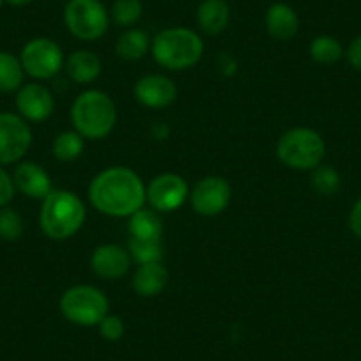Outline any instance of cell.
Returning <instances> with one entry per match:
<instances>
[{"mask_svg":"<svg viewBox=\"0 0 361 361\" xmlns=\"http://www.w3.org/2000/svg\"><path fill=\"white\" fill-rule=\"evenodd\" d=\"M89 202L105 216L130 218L147 202L144 180L130 166H109L90 180Z\"/></svg>","mask_w":361,"mask_h":361,"instance_id":"6da1fadb","label":"cell"},{"mask_svg":"<svg viewBox=\"0 0 361 361\" xmlns=\"http://www.w3.org/2000/svg\"><path fill=\"white\" fill-rule=\"evenodd\" d=\"M151 54L161 68L169 71H186L202 59L204 41L188 27H169L152 37Z\"/></svg>","mask_w":361,"mask_h":361,"instance_id":"7a4b0ae2","label":"cell"},{"mask_svg":"<svg viewBox=\"0 0 361 361\" xmlns=\"http://www.w3.org/2000/svg\"><path fill=\"white\" fill-rule=\"evenodd\" d=\"M41 202H43L39 211L41 231L54 241H66L73 238L85 224V204L75 192L51 190L50 195Z\"/></svg>","mask_w":361,"mask_h":361,"instance_id":"3957f363","label":"cell"},{"mask_svg":"<svg viewBox=\"0 0 361 361\" xmlns=\"http://www.w3.org/2000/svg\"><path fill=\"white\" fill-rule=\"evenodd\" d=\"M71 123L85 140H103L117 124L116 103L105 90H83L73 102Z\"/></svg>","mask_w":361,"mask_h":361,"instance_id":"277c9868","label":"cell"},{"mask_svg":"<svg viewBox=\"0 0 361 361\" xmlns=\"http://www.w3.org/2000/svg\"><path fill=\"white\" fill-rule=\"evenodd\" d=\"M326 156V142L319 131L298 126L286 131L276 142V158L293 170L317 169Z\"/></svg>","mask_w":361,"mask_h":361,"instance_id":"5b68a950","label":"cell"},{"mask_svg":"<svg viewBox=\"0 0 361 361\" xmlns=\"http://www.w3.org/2000/svg\"><path fill=\"white\" fill-rule=\"evenodd\" d=\"M62 317L75 326L94 328L110 314V301L103 290L92 286H73L59 301Z\"/></svg>","mask_w":361,"mask_h":361,"instance_id":"8992f818","label":"cell"},{"mask_svg":"<svg viewBox=\"0 0 361 361\" xmlns=\"http://www.w3.org/2000/svg\"><path fill=\"white\" fill-rule=\"evenodd\" d=\"M62 18L68 32L87 43L102 39L110 25V13L102 0H68Z\"/></svg>","mask_w":361,"mask_h":361,"instance_id":"52a82bcc","label":"cell"},{"mask_svg":"<svg viewBox=\"0 0 361 361\" xmlns=\"http://www.w3.org/2000/svg\"><path fill=\"white\" fill-rule=\"evenodd\" d=\"M20 62L25 75L36 82L51 80L64 69V51L50 37H34L23 44Z\"/></svg>","mask_w":361,"mask_h":361,"instance_id":"ba28073f","label":"cell"},{"mask_svg":"<svg viewBox=\"0 0 361 361\" xmlns=\"http://www.w3.org/2000/svg\"><path fill=\"white\" fill-rule=\"evenodd\" d=\"M30 145V124L15 112H0V166L22 161Z\"/></svg>","mask_w":361,"mask_h":361,"instance_id":"9c48e42d","label":"cell"},{"mask_svg":"<svg viewBox=\"0 0 361 361\" xmlns=\"http://www.w3.org/2000/svg\"><path fill=\"white\" fill-rule=\"evenodd\" d=\"M188 199V183L179 173H159L145 186V200L156 213H173Z\"/></svg>","mask_w":361,"mask_h":361,"instance_id":"30bf717a","label":"cell"},{"mask_svg":"<svg viewBox=\"0 0 361 361\" xmlns=\"http://www.w3.org/2000/svg\"><path fill=\"white\" fill-rule=\"evenodd\" d=\"M232 199V188L228 180L220 176L202 177L190 192V202L199 216H218L228 207Z\"/></svg>","mask_w":361,"mask_h":361,"instance_id":"8fae6325","label":"cell"},{"mask_svg":"<svg viewBox=\"0 0 361 361\" xmlns=\"http://www.w3.org/2000/svg\"><path fill=\"white\" fill-rule=\"evenodd\" d=\"M16 110L27 123H43L50 119L55 110L51 90L39 82L23 83L16 92Z\"/></svg>","mask_w":361,"mask_h":361,"instance_id":"7c38bea8","label":"cell"},{"mask_svg":"<svg viewBox=\"0 0 361 361\" xmlns=\"http://www.w3.org/2000/svg\"><path fill=\"white\" fill-rule=\"evenodd\" d=\"M130 250L116 243H106L98 246L90 253L89 266L96 276L105 280H119L131 267Z\"/></svg>","mask_w":361,"mask_h":361,"instance_id":"4fadbf2b","label":"cell"},{"mask_svg":"<svg viewBox=\"0 0 361 361\" xmlns=\"http://www.w3.org/2000/svg\"><path fill=\"white\" fill-rule=\"evenodd\" d=\"M133 96L145 109L161 110L177 99V85L165 75H145L135 83Z\"/></svg>","mask_w":361,"mask_h":361,"instance_id":"5bb4252c","label":"cell"},{"mask_svg":"<svg viewBox=\"0 0 361 361\" xmlns=\"http://www.w3.org/2000/svg\"><path fill=\"white\" fill-rule=\"evenodd\" d=\"M13 180H15L16 192L34 200H44L54 190L48 172L36 161L16 163Z\"/></svg>","mask_w":361,"mask_h":361,"instance_id":"9a60e30c","label":"cell"},{"mask_svg":"<svg viewBox=\"0 0 361 361\" xmlns=\"http://www.w3.org/2000/svg\"><path fill=\"white\" fill-rule=\"evenodd\" d=\"M266 30L273 39L290 41L300 32V16L293 6L286 2H275L267 8L264 16Z\"/></svg>","mask_w":361,"mask_h":361,"instance_id":"2e32d148","label":"cell"},{"mask_svg":"<svg viewBox=\"0 0 361 361\" xmlns=\"http://www.w3.org/2000/svg\"><path fill=\"white\" fill-rule=\"evenodd\" d=\"M169 286V271L161 262L142 264L135 271L131 287L140 298H156Z\"/></svg>","mask_w":361,"mask_h":361,"instance_id":"e0dca14e","label":"cell"},{"mask_svg":"<svg viewBox=\"0 0 361 361\" xmlns=\"http://www.w3.org/2000/svg\"><path fill=\"white\" fill-rule=\"evenodd\" d=\"M102 59L90 50H76L66 59L64 69L68 78L78 85L92 83L102 75Z\"/></svg>","mask_w":361,"mask_h":361,"instance_id":"ac0fdd59","label":"cell"},{"mask_svg":"<svg viewBox=\"0 0 361 361\" xmlns=\"http://www.w3.org/2000/svg\"><path fill=\"white\" fill-rule=\"evenodd\" d=\"M231 22L227 0H202L197 8V25L207 36H220Z\"/></svg>","mask_w":361,"mask_h":361,"instance_id":"d6986e66","label":"cell"},{"mask_svg":"<svg viewBox=\"0 0 361 361\" xmlns=\"http://www.w3.org/2000/svg\"><path fill=\"white\" fill-rule=\"evenodd\" d=\"M151 41L145 30L137 29V27L126 29L116 41L117 57L128 62L140 61L151 51Z\"/></svg>","mask_w":361,"mask_h":361,"instance_id":"ffe728a7","label":"cell"},{"mask_svg":"<svg viewBox=\"0 0 361 361\" xmlns=\"http://www.w3.org/2000/svg\"><path fill=\"white\" fill-rule=\"evenodd\" d=\"M128 232L133 239L140 241H161L163 221L154 209H138L130 216Z\"/></svg>","mask_w":361,"mask_h":361,"instance_id":"44dd1931","label":"cell"},{"mask_svg":"<svg viewBox=\"0 0 361 361\" xmlns=\"http://www.w3.org/2000/svg\"><path fill=\"white\" fill-rule=\"evenodd\" d=\"M23 66L20 57L6 50H0V92L2 94H11L18 92L20 87L23 85Z\"/></svg>","mask_w":361,"mask_h":361,"instance_id":"7402d4cb","label":"cell"},{"mask_svg":"<svg viewBox=\"0 0 361 361\" xmlns=\"http://www.w3.org/2000/svg\"><path fill=\"white\" fill-rule=\"evenodd\" d=\"M83 149H85V138H83L78 131H61V133L54 138L51 154H54L59 161L71 163L83 154Z\"/></svg>","mask_w":361,"mask_h":361,"instance_id":"603a6c76","label":"cell"},{"mask_svg":"<svg viewBox=\"0 0 361 361\" xmlns=\"http://www.w3.org/2000/svg\"><path fill=\"white\" fill-rule=\"evenodd\" d=\"M308 54H310L312 61L317 64H335L343 57V48L336 37L322 34V36H315L312 39L310 47H308Z\"/></svg>","mask_w":361,"mask_h":361,"instance_id":"cb8c5ba5","label":"cell"},{"mask_svg":"<svg viewBox=\"0 0 361 361\" xmlns=\"http://www.w3.org/2000/svg\"><path fill=\"white\" fill-rule=\"evenodd\" d=\"M144 15V4L142 0H116L110 9V20L117 27L131 29Z\"/></svg>","mask_w":361,"mask_h":361,"instance_id":"d4e9b609","label":"cell"},{"mask_svg":"<svg viewBox=\"0 0 361 361\" xmlns=\"http://www.w3.org/2000/svg\"><path fill=\"white\" fill-rule=\"evenodd\" d=\"M312 186H314V190L319 195H336L340 192V186H342L340 173L333 166L319 165L317 169H314V173H312Z\"/></svg>","mask_w":361,"mask_h":361,"instance_id":"484cf974","label":"cell"},{"mask_svg":"<svg viewBox=\"0 0 361 361\" xmlns=\"http://www.w3.org/2000/svg\"><path fill=\"white\" fill-rule=\"evenodd\" d=\"M130 255L133 262L138 266L142 264H152V262H161L163 259V245L161 241H140V239L130 238Z\"/></svg>","mask_w":361,"mask_h":361,"instance_id":"4316f807","label":"cell"},{"mask_svg":"<svg viewBox=\"0 0 361 361\" xmlns=\"http://www.w3.org/2000/svg\"><path fill=\"white\" fill-rule=\"evenodd\" d=\"M25 231V221L22 214L13 207L6 206L0 209V239L8 243L18 241Z\"/></svg>","mask_w":361,"mask_h":361,"instance_id":"83f0119b","label":"cell"},{"mask_svg":"<svg viewBox=\"0 0 361 361\" xmlns=\"http://www.w3.org/2000/svg\"><path fill=\"white\" fill-rule=\"evenodd\" d=\"M99 335L106 340V342H117L124 336V331H126V326H124V321L116 314H109L102 322L98 324Z\"/></svg>","mask_w":361,"mask_h":361,"instance_id":"f1b7e54d","label":"cell"},{"mask_svg":"<svg viewBox=\"0 0 361 361\" xmlns=\"http://www.w3.org/2000/svg\"><path fill=\"white\" fill-rule=\"evenodd\" d=\"M16 186L13 176L4 169L0 166V209L11 204V200L15 199Z\"/></svg>","mask_w":361,"mask_h":361,"instance_id":"f546056e","label":"cell"},{"mask_svg":"<svg viewBox=\"0 0 361 361\" xmlns=\"http://www.w3.org/2000/svg\"><path fill=\"white\" fill-rule=\"evenodd\" d=\"M345 57L349 61L350 68H354L356 71H361V34L350 41V44L347 47Z\"/></svg>","mask_w":361,"mask_h":361,"instance_id":"4dcf8cb0","label":"cell"},{"mask_svg":"<svg viewBox=\"0 0 361 361\" xmlns=\"http://www.w3.org/2000/svg\"><path fill=\"white\" fill-rule=\"evenodd\" d=\"M218 71L224 76L235 75V71H238V61H235L232 55L221 54L220 57H218Z\"/></svg>","mask_w":361,"mask_h":361,"instance_id":"1f68e13d","label":"cell"},{"mask_svg":"<svg viewBox=\"0 0 361 361\" xmlns=\"http://www.w3.org/2000/svg\"><path fill=\"white\" fill-rule=\"evenodd\" d=\"M349 228L356 238H361V199L356 200L349 214Z\"/></svg>","mask_w":361,"mask_h":361,"instance_id":"d6a6232c","label":"cell"},{"mask_svg":"<svg viewBox=\"0 0 361 361\" xmlns=\"http://www.w3.org/2000/svg\"><path fill=\"white\" fill-rule=\"evenodd\" d=\"M151 135L156 138V140H165V138L169 137V126H166V124H163V123L154 124V126H152V130H151Z\"/></svg>","mask_w":361,"mask_h":361,"instance_id":"836d02e7","label":"cell"},{"mask_svg":"<svg viewBox=\"0 0 361 361\" xmlns=\"http://www.w3.org/2000/svg\"><path fill=\"white\" fill-rule=\"evenodd\" d=\"M34 0H4V4L13 6V8H25V6L32 4Z\"/></svg>","mask_w":361,"mask_h":361,"instance_id":"e575fe53","label":"cell"},{"mask_svg":"<svg viewBox=\"0 0 361 361\" xmlns=\"http://www.w3.org/2000/svg\"><path fill=\"white\" fill-rule=\"evenodd\" d=\"M2 6H4V0H0V9H2Z\"/></svg>","mask_w":361,"mask_h":361,"instance_id":"d590c367","label":"cell"}]
</instances>
